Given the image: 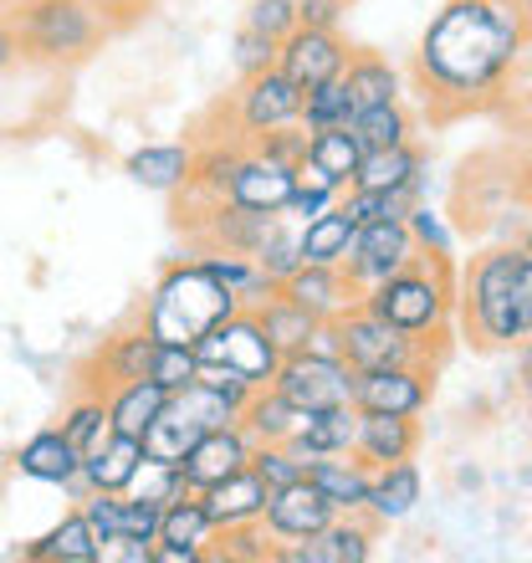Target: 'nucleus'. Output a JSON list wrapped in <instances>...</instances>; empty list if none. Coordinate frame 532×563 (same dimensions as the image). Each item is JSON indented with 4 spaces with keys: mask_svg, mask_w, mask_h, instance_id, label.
<instances>
[{
    "mask_svg": "<svg viewBox=\"0 0 532 563\" xmlns=\"http://www.w3.org/2000/svg\"><path fill=\"white\" fill-rule=\"evenodd\" d=\"M236 308H241L236 297L225 292L195 256H179V262H169V267L154 277L138 323L159 343H195L200 333H210V328L221 323V318H231Z\"/></svg>",
    "mask_w": 532,
    "mask_h": 563,
    "instance_id": "4",
    "label": "nucleus"
},
{
    "mask_svg": "<svg viewBox=\"0 0 532 563\" xmlns=\"http://www.w3.org/2000/svg\"><path fill=\"white\" fill-rule=\"evenodd\" d=\"M339 323V354L348 369H385V364H445V343H430V339H410L389 328L385 318H374L369 308H348Z\"/></svg>",
    "mask_w": 532,
    "mask_h": 563,
    "instance_id": "6",
    "label": "nucleus"
},
{
    "mask_svg": "<svg viewBox=\"0 0 532 563\" xmlns=\"http://www.w3.org/2000/svg\"><path fill=\"white\" fill-rule=\"evenodd\" d=\"M15 62H21V36H15L11 11H0V73H11Z\"/></svg>",
    "mask_w": 532,
    "mask_h": 563,
    "instance_id": "55",
    "label": "nucleus"
},
{
    "mask_svg": "<svg viewBox=\"0 0 532 563\" xmlns=\"http://www.w3.org/2000/svg\"><path fill=\"white\" fill-rule=\"evenodd\" d=\"M348 241H354V221L339 210V200L323 210V216H312L302 225V262L312 267H339L343 256H348Z\"/></svg>",
    "mask_w": 532,
    "mask_h": 563,
    "instance_id": "36",
    "label": "nucleus"
},
{
    "mask_svg": "<svg viewBox=\"0 0 532 563\" xmlns=\"http://www.w3.org/2000/svg\"><path fill=\"white\" fill-rule=\"evenodd\" d=\"M358 190H414L425 195V148L414 144H395V148H369L354 169Z\"/></svg>",
    "mask_w": 532,
    "mask_h": 563,
    "instance_id": "22",
    "label": "nucleus"
},
{
    "mask_svg": "<svg viewBox=\"0 0 532 563\" xmlns=\"http://www.w3.org/2000/svg\"><path fill=\"white\" fill-rule=\"evenodd\" d=\"M15 559H26V563H98V533L88 528L82 507H73L57 528H46L42 538L21 543Z\"/></svg>",
    "mask_w": 532,
    "mask_h": 563,
    "instance_id": "29",
    "label": "nucleus"
},
{
    "mask_svg": "<svg viewBox=\"0 0 532 563\" xmlns=\"http://www.w3.org/2000/svg\"><path fill=\"white\" fill-rule=\"evenodd\" d=\"M277 292L292 297L297 308H308L318 323H333V318H343L348 308H358V287L348 282L343 267H312V262H302Z\"/></svg>",
    "mask_w": 532,
    "mask_h": 563,
    "instance_id": "18",
    "label": "nucleus"
},
{
    "mask_svg": "<svg viewBox=\"0 0 532 563\" xmlns=\"http://www.w3.org/2000/svg\"><path fill=\"white\" fill-rule=\"evenodd\" d=\"M252 312H256V323H262V333L271 339V349H277L281 358L302 354L308 339H312V328H318V318H312L308 308H297L292 297H281V292H271L266 302H256Z\"/></svg>",
    "mask_w": 532,
    "mask_h": 563,
    "instance_id": "34",
    "label": "nucleus"
},
{
    "mask_svg": "<svg viewBox=\"0 0 532 563\" xmlns=\"http://www.w3.org/2000/svg\"><path fill=\"white\" fill-rule=\"evenodd\" d=\"M98 563H154V543L129 538V533H113V538L98 543Z\"/></svg>",
    "mask_w": 532,
    "mask_h": 563,
    "instance_id": "54",
    "label": "nucleus"
},
{
    "mask_svg": "<svg viewBox=\"0 0 532 563\" xmlns=\"http://www.w3.org/2000/svg\"><path fill=\"white\" fill-rule=\"evenodd\" d=\"M420 492H425V482H420V466H414V456L389 461V466H374V472H369V497H364V512H369L379 528H389V522H404L414 507H420Z\"/></svg>",
    "mask_w": 532,
    "mask_h": 563,
    "instance_id": "20",
    "label": "nucleus"
},
{
    "mask_svg": "<svg viewBox=\"0 0 532 563\" xmlns=\"http://www.w3.org/2000/svg\"><path fill=\"white\" fill-rule=\"evenodd\" d=\"M21 5H31V0H0V11H21Z\"/></svg>",
    "mask_w": 532,
    "mask_h": 563,
    "instance_id": "56",
    "label": "nucleus"
},
{
    "mask_svg": "<svg viewBox=\"0 0 532 563\" xmlns=\"http://www.w3.org/2000/svg\"><path fill=\"white\" fill-rule=\"evenodd\" d=\"M200 435H206V430L195 426V420H185L175 405L164 400L159 420L144 430V456H148V461H169V466H179V456H185V451H190Z\"/></svg>",
    "mask_w": 532,
    "mask_h": 563,
    "instance_id": "41",
    "label": "nucleus"
},
{
    "mask_svg": "<svg viewBox=\"0 0 532 563\" xmlns=\"http://www.w3.org/2000/svg\"><path fill=\"white\" fill-rule=\"evenodd\" d=\"M348 134L369 148H395V144H410L414 139V119L404 103H379V108H358L354 119H348Z\"/></svg>",
    "mask_w": 532,
    "mask_h": 563,
    "instance_id": "38",
    "label": "nucleus"
},
{
    "mask_svg": "<svg viewBox=\"0 0 532 563\" xmlns=\"http://www.w3.org/2000/svg\"><path fill=\"white\" fill-rule=\"evenodd\" d=\"M339 512L318 497V487H312L308 476L302 482H292V487H277L271 497H266V512H262V528L266 538L277 543V549H292V543H302V538H312L323 522H333Z\"/></svg>",
    "mask_w": 532,
    "mask_h": 563,
    "instance_id": "16",
    "label": "nucleus"
},
{
    "mask_svg": "<svg viewBox=\"0 0 532 563\" xmlns=\"http://www.w3.org/2000/svg\"><path fill=\"white\" fill-rule=\"evenodd\" d=\"M241 154H246V144H241L236 134H231V139H200V144H195L190 185H185V195H190L195 206L225 200V190H231V175H236Z\"/></svg>",
    "mask_w": 532,
    "mask_h": 563,
    "instance_id": "30",
    "label": "nucleus"
},
{
    "mask_svg": "<svg viewBox=\"0 0 532 563\" xmlns=\"http://www.w3.org/2000/svg\"><path fill=\"white\" fill-rule=\"evenodd\" d=\"M241 26H252V31H262V36H271V42H281V36L297 26V0H252Z\"/></svg>",
    "mask_w": 532,
    "mask_h": 563,
    "instance_id": "51",
    "label": "nucleus"
},
{
    "mask_svg": "<svg viewBox=\"0 0 532 563\" xmlns=\"http://www.w3.org/2000/svg\"><path fill=\"white\" fill-rule=\"evenodd\" d=\"M414 241L404 231V221H374V225H354V241H348V256H343L339 267L348 272L358 292L374 287V282L395 277L399 267H410L414 262Z\"/></svg>",
    "mask_w": 532,
    "mask_h": 563,
    "instance_id": "12",
    "label": "nucleus"
},
{
    "mask_svg": "<svg viewBox=\"0 0 532 563\" xmlns=\"http://www.w3.org/2000/svg\"><path fill=\"white\" fill-rule=\"evenodd\" d=\"M252 472L266 482V492L292 487V482H302V456H292L287 441H266V445H252Z\"/></svg>",
    "mask_w": 532,
    "mask_h": 563,
    "instance_id": "47",
    "label": "nucleus"
},
{
    "mask_svg": "<svg viewBox=\"0 0 532 563\" xmlns=\"http://www.w3.org/2000/svg\"><path fill=\"white\" fill-rule=\"evenodd\" d=\"M266 497H271V492H266V482L252 472V466L200 492V503H206L210 522H215V533H225V528H246V522H262Z\"/></svg>",
    "mask_w": 532,
    "mask_h": 563,
    "instance_id": "26",
    "label": "nucleus"
},
{
    "mask_svg": "<svg viewBox=\"0 0 532 563\" xmlns=\"http://www.w3.org/2000/svg\"><path fill=\"white\" fill-rule=\"evenodd\" d=\"M414 200H425V195H414V190H358V185H348V190L339 195V210L354 225H374V221H404V210H410Z\"/></svg>",
    "mask_w": 532,
    "mask_h": 563,
    "instance_id": "40",
    "label": "nucleus"
},
{
    "mask_svg": "<svg viewBox=\"0 0 532 563\" xmlns=\"http://www.w3.org/2000/svg\"><path fill=\"white\" fill-rule=\"evenodd\" d=\"M339 82L354 98V113L358 108H379V103H404V77L379 52H348V67H343Z\"/></svg>",
    "mask_w": 532,
    "mask_h": 563,
    "instance_id": "31",
    "label": "nucleus"
},
{
    "mask_svg": "<svg viewBox=\"0 0 532 563\" xmlns=\"http://www.w3.org/2000/svg\"><path fill=\"white\" fill-rule=\"evenodd\" d=\"M420 451V416H364L358 410V430H354V456L364 466H389Z\"/></svg>",
    "mask_w": 532,
    "mask_h": 563,
    "instance_id": "21",
    "label": "nucleus"
},
{
    "mask_svg": "<svg viewBox=\"0 0 532 563\" xmlns=\"http://www.w3.org/2000/svg\"><path fill=\"white\" fill-rule=\"evenodd\" d=\"M236 426L252 435V445H266V441H287L297 426H302V410L297 405H287L277 395L271 385H262V389H252V400L241 405V416H236Z\"/></svg>",
    "mask_w": 532,
    "mask_h": 563,
    "instance_id": "35",
    "label": "nucleus"
},
{
    "mask_svg": "<svg viewBox=\"0 0 532 563\" xmlns=\"http://www.w3.org/2000/svg\"><path fill=\"white\" fill-rule=\"evenodd\" d=\"M348 52L354 46L343 42L339 31H318V26H292L277 42V73L292 82V88H323V82H339L343 67H348Z\"/></svg>",
    "mask_w": 532,
    "mask_h": 563,
    "instance_id": "11",
    "label": "nucleus"
},
{
    "mask_svg": "<svg viewBox=\"0 0 532 563\" xmlns=\"http://www.w3.org/2000/svg\"><path fill=\"white\" fill-rule=\"evenodd\" d=\"M252 466V435L241 426H221V430H206L200 441L179 456V476H185V487L190 492H206L225 476H236Z\"/></svg>",
    "mask_w": 532,
    "mask_h": 563,
    "instance_id": "15",
    "label": "nucleus"
},
{
    "mask_svg": "<svg viewBox=\"0 0 532 563\" xmlns=\"http://www.w3.org/2000/svg\"><path fill=\"white\" fill-rule=\"evenodd\" d=\"M133 5H138V0H133ZM108 11H113V0H108Z\"/></svg>",
    "mask_w": 532,
    "mask_h": 563,
    "instance_id": "57",
    "label": "nucleus"
},
{
    "mask_svg": "<svg viewBox=\"0 0 532 563\" xmlns=\"http://www.w3.org/2000/svg\"><path fill=\"white\" fill-rule=\"evenodd\" d=\"M522 5H528V0H522Z\"/></svg>",
    "mask_w": 532,
    "mask_h": 563,
    "instance_id": "58",
    "label": "nucleus"
},
{
    "mask_svg": "<svg viewBox=\"0 0 532 563\" xmlns=\"http://www.w3.org/2000/svg\"><path fill=\"white\" fill-rule=\"evenodd\" d=\"M339 195H328V190H312V185H292V195H287V206H281V216L297 225H308L312 216H323L328 206H333Z\"/></svg>",
    "mask_w": 532,
    "mask_h": 563,
    "instance_id": "53",
    "label": "nucleus"
},
{
    "mask_svg": "<svg viewBox=\"0 0 532 563\" xmlns=\"http://www.w3.org/2000/svg\"><path fill=\"white\" fill-rule=\"evenodd\" d=\"M302 476L318 487V497H323L333 512H364V497H369V466H364L354 451L302 461Z\"/></svg>",
    "mask_w": 532,
    "mask_h": 563,
    "instance_id": "23",
    "label": "nucleus"
},
{
    "mask_svg": "<svg viewBox=\"0 0 532 563\" xmlns=\"http://www.w3.org/2000/svg\"><path fill=\"white\" fill-rule=\"evenodd\" d=\"M528 57L522 0H445L414 46V88L435 119H461L502 103Z\"/></svg>",
    "mask_w": 532,
    "mask_h": 563,
    "instance_id": "1",
    "label": "nucleus"
},
{
    "mask_svg": "<svg viewBox=\"0 0 532 563\" xmlns=\"http://www.w3.org/2000/svg\"><path fill=\"white\" fill-rule=\"evenodd\" d=\"M15 36H21V57L42 62V67H73L92 57L108 42V0H31L11 11Z\"/></svg>",
    "mask_w": 532,
    "mask_h": 563,
    "instance_id": "5",
    "label": "nucleus"
},
{
    "mask_svg": "<svg viewBox=\"0 0 532 563\" xmlns=\"http://www.w3.org/2000/svg\"><path fill=\"white\" fill-rule=\"evenodd\" d=\"M164 400H169V389L159 379H129V385H113L108 389V426L119 430V435H133V441H144V430L159 420Z\"/></svg>",
    "mask_w": 532,
    "mask_h": 563,
    "instance_id": "32",
    "label": "nucleus"
},
{
    "mask_svg": "<svg viewBox=\"0 0 532 563\" xmlns=\"http://www.w3.org/2000/svg\"><path fill=\"white\" fill-rule=\"evenodd\" d=\"M144 466V441H133V435H108L103 445H92L82 466H77V482L82 492H129V482L138 476Z\"/></svg>",
    "mask_w": 532,
    "mask_h": 563,
    "instance_id": "27",
    "label": "nucleus"
},
{
    "mask_svg": "<svg viewBox=\"0 0 532 563\" xmlns=\"http://www.w3.org/2000/svg\"><path fill=\"white\" fill-rule=\"evenodd\" d=\"M354 430H358L354 405H333V410H312V416H302V426L287 435V445H292V456H302V461L343 456V451H354Z\"/></svg>",
    "mask_w": 532,
    "mask_h": 563,
    "instance_id": "28",
    "label": "nucleus"
},
{
    "mask_svg": "<svg viewBox=\"0 0 532 563\" xmlns=\"http://www.w3.org/2000/svg\"><path fill=\"white\" fill-rule=\"evenodd\" d=\"M354 119V98L343 82H323V88H308L302 92V108H297V123L318 134V129H348Z\"/></svg>",
    "mask_w": 532,
    "mask_h": 563,
    "instance_id": "42",
    "label": "nucleus"
},
{
    "mask_svg": "<svg viewBox=\"0 0 532 563\" xmlns=\"http://www.w3.org/2000/svg\"><path fill=\"white\" fill-rule=\"evenodd\" d=\"M185 476H179V466H169V461H148L144 456V466H138V476L129 482V497H138V503H148V507H169L175 497H185Z\"/></svg>",
    "mask_w": 532,
    "mask_h": 563,
    "instance_id": "46",
    "label": "nucleus"
},
{
    "mask_svg": "<svg viewBox=\"0 0 532 563\" xmlns=\"http://www.w3.org/2000/svg\"><path fill=\"white\" fill-rule=\"evenodd\" d=\"M354 11V0H297V26H318V31H339Z\"/></svg>",
    "mask_w": 532,
    "mask_h": 563,
    "instance_id": "52",
    "label": "nucleus"
},
{
    "mask_svg": "<svg viewBox=\"0 0 532 563\" xmlns=\"http://www.w3.org/2000/svg\"><path fill=\"white\" fill-rule=\"evenodd\" d=\"M271 389H277L287 405H297L302 416L312 410H333V405H354V369L343 358L328 354H287L271 374Z\"/></svg>",
    "mask_w": 532,
    "mask_h": 563,
    "instance_id": "8",
    "label": "nucleus"
},
{
    "mask_svg": "<svg viewBox=\"0 0 532 563\" xmlns=\"http://www.w3.org/2000/svg\"><path fill=\"white\" fill-rule=\"evenodd\" d=\"M57 430L77 445V456H88L92 445H103L108 435H113V426H108V395H98V389H77L73 405L62 410Z\"/></svg>",
    "mask_w": 532,
    "mask_h": 563,
    "instance_id": "37",
    "label": "nucleus"
},
{
    "mask_svg": "<svg viewBox=\"0 0 532 563\" xmlns=\"http://www.w3.org/2000/svg\"><path fill=\"white\" fill-rule=\"evenodd\" d=\"M231 62H236L241 77H256V73H266V67H277V42L262 36V31H252V26H241L236 46H231Z\"/></svg>",
    "mask_w": 532,
    "mask_h": 563,
    "instance_id": "49",
    "label": "nucleus"
},
{
    "mask_svg": "<svg viewBox=\"0 0 532 563\" xmlns=\"http://www.w3.org/2000/svg\"><path fill=\"white\" fill-rule=\"evenodd\" d=\"M404 231H410L420 256H456V231L445 225L441 210H430V200H414L404 210Z\"/></svg>",
    "mask_w": 532,
    "mask_h": 563,
    "instance_id": "45",
    "label": "nucleus"
},
{
    "mask_svg": "<svg viewBox=\"0 0 532 563\" xmlns=\"http://www.w3.org/2000/svg\"><path fill=\"white\" fill-rule=\"evenodd\" d=\"M358 308H369L374 318H385L389 328L410 333V339H430L451 349V323H456V267L451 256H414L410 267H399L395 277L374 282L358 292Z\"/></svg>",
    "mask_w": 532,
    "mask_h": 563,
    "instance_id": "3",
    "label": "nucleus"
},
{
    "mask_svg": "<svg viewBox=\"0 0 532 563\" xmlns=\"http://www.w3.org/2000/svg\"><path fill=\"white\" fill-rule=\"evenodd\" d=\"M256 267H262L266 277L277 282V287H281L287 277H292V272L302 267V225L281 216V221L271 225V236H266L262 246H256Z\"/></svg>",
    "mask_w": 532,
    "mask_h": 563,
    "instance_id": "43",
    "label": "nucleus"
},
{
    "mask_svg": "<svg viewBox=\"0 0 532 563\" xmlns=\"http://www.w3.org/2000/svg\"><path fill=\"white\" fill-rule=\"evenodd\" d=\"M200 267L210 272V277L221 282L225 292L236 297L241 308H256V302H266V297L277 292V282L266 277L262 267H256V256H241V252H215V246H206V252H190Z\"/></svg>",
    "mask_w": 532,
    "mask_h": 563,
    "instance_id": "33",
    "label": "nucleus"
},
{
    "mask_svg": "<svg viewBox=\"0 0 532 563\" xmlns=\"http://www.w3.org/2000/svg\"><path fill=\"white\" fill-rule=\"evenodd\" d=\"M210 549H215V522H210L200 492H185L159 512L154 563H206Z\"/></svg>",
    "mask_w": 532,
    "mask_h": 563,
    "instance_id": "14",
    "label": "nucleus"
},
{
    "mask_svg": "<svg viewBox=\"0 0 532 563\" xmlns=\"http://www.w3.org/2000/svg\"><path fill=\"white\" fill-rule=\"evenodd\" d=\"M11 466L21 476H31V482H46V487H67L77 476V466H82V456H77V445L62 435L57 426L36 430V435H26V441L15 445Z\"/></svg>",
    "mask_w": 532,
    "mask_h": 563,
    "instance_id": "24",
    "label": "nucleus"
},
{
    "mask_svg": "<svg viewBox=\"0 0 532 563\" xmlns=\"http://www.w3.org/2000/svg\"><path fill=\"white\" fill-rule=\"evenodd\" d=\"M256 154H266V159H277V164H302L308 159V129L302 123H287V129H271V134H256L252 139Z\"/></svg>",
    "mask_w": 532,
    "mask_h": 563,
    "instance_id": "50",
    "label": "nucleus"
},
{
    "mask_svg": "<svg viewBox=\"0 0 532 563\" xmlns=\"http://www.w3.org/2000/svg\"><path fill=\"white\" fill-rule=\"evenodd\" d=\"M456 318L476 349H528L532 339V252L502 241L456 277Z\"/></svg>",
    "mask_w": 532,
    "mask_h": 563,
    "instance_id": "2",
    "label": "nucleus"
},
{
    "mask_svg": "<svg viewBox=\"0 0 532 563\" xmlns=\"http://www.w3.org/2000/svg\"><path fill=\"white\" fill-rule=\"evenodd\" d=\"M195 369H200V358H195L190 343H159V349H154V364H148V379H159V385L175 395V389H185L195 379Z\"/></svg>",
    "mask_w": 532,
    "mask_h": 563,
    "instance_id": "48",
    "label": "nucleus"
},
{
    "mask_svg": "<svg viewBox=\"0 0 532 563\" xmlns=\"http://www.w3.org/2000/svg\"><path fill=\"white\" fill-rule=\"evenodd\" d=\"M358 159H364V144H358L348 129H318V134H308V164H318L333 185H354V169Z\"/></svg>",
    "mask_w": 532,
    "mask_h": 563,
    "instance_id": "39",
    "label": "nucleus"
},
{
    "mask_svg": "<svg viewBox=\"0 0 532 563\" xmlns=\"http://www.w3.org/2000/svg\"><path fill=\"white\" fill-rule=\"evenodd\" d=\"M430 395H435V364L354 369V410L364 416H425Z\"/></svg>",
    "mask_w": 532,
    "mask_h": 563,
    "instance_id": "10",
    "label": "nucleus"
},
{
    "mask_svg": "<svg viewBox=\"0 0 532 563\" xmlns=\"http://www.w3.org/2000/svg\"><path fill=\"white\" fill-rule=\"evenodd\" d=\"M374 533H379V522L369 512H339L312 538H302L292 549H277V563H369Z\"/></svg>",
    "mask_w": 532,
    "mask_h": 563,
    "instance_id": "13",
    "label": "nucleus"
},
{
    "mask_svg": "<svg viewBox=\"0 0 532 563\" xmlns=\"http://www.w3.org/2000/svg\"><path fill=\"white\" fill-rule=\"evenodd\" d=\"M292 185H297V169H292V164L266 159V154H256V148L246 144V154H241V164H236V175H231V190H225V200H231V206H241V210L281 216V206H287Z\"/></svg>",
    "mask_w": 532,
    "mask_h": 563,
    "instance_id": "17",
    "label": "nucleus"
},
{
    "mask_svg": "<svg viewBox=\"0 0 532 563\" xmlns=\"http://www.w3.org/2000/svg\"><path fill=\"white\" fill-rule=\"evenodd\" d=\"M210 559L215 563H277V543L266 538L262 522H246V528H225V533H215Z\"/></svg>",
    "mask_w": 532,
    "mask_h": 563,
    "instance_id": "44",
    "label": "nucleus"
},
{
    "mask_svg": "<svg viewBox=\"0 0 532 563\" xmlns=\"http://www.w3.org/2000/svg\"><path fill=\"white\" fill-rule=\"evenodd\" d=\"M190 349L200 364H225V369H236L252 389L271 385V374H277V364H281V354L271 349V339L262 333L252 308H236L231 318H221V323L210 328V333H200Z\"/></svg>",
    "mask_w": 532,
    "mask_h": 563,
    "instance_id": "7",
    "label": "nucleus"
},
{
    "mask_svg": "<svg viewBox=\"0 0 532 563\" xmlns=\"http://www.w3.org/2000/svg\"><path fill=\"white\" fill-rule=\"evenodd\" d=\"M154 349H159V339H154L144 323H138V328H123V333H113V339H103V349L92 354V374H98V379H82V389H98V395H108L113 385L144 379L148 364H154Z\"/></svg>",
    "mask_w": 532,
    "mask_h": 563,
    "instance_id": "19",
    "label": "nucleus"
},
{
    "mask_svg": "<svg viewBox=\"0 0 532 563\" xmlns=\"http://www.w3.org/2000/svg\"><path fill=\"white\" fill-rule=\"evenodd\" d=\"M297 108H302V88H292L277 67H266L256 77H241V88L225 103V119H231L241 144H252L256 134H271V129L297 123Z\"/></svg>",
    "mask_w": 532,
    "mask_h": 563,
    "instance_id": "9",
    "label": "nucleus"
},
{
    "mask_svg": "<svg viewBox=\"0 0 532 563\" xmlns=\"http://www.w3.org/2000/svg\"><path fill=\"white\" fill-rule=\"evenodd\" d=\"M190 164H195L190 139H185V144H138L129 159H123V175L154 195H179L190 185Z\"/></svg>",
    "mask_w": 532,
    "mask_h": 563,
    "instance_id": "25",
    "label": "nucleus"
}]
</instances>
